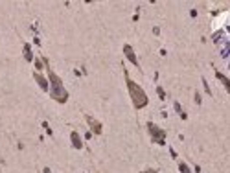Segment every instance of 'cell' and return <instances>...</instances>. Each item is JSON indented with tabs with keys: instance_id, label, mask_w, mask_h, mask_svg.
I'll list each match as a JSON object with an SVG mask.
<instances>
[{
	"instance_id": "1",
	"label": "cell",
	"mask_w": 230,
	"mask_h": 173,
	"mask_svg": "<svg viewBox=\"0 0 230 173\" xmlns=\"http://www.w3.org/2000/svg\"><path fill=\"white\" fill-rule=\"evenodd\" d=\"M42 63L46 64V70H48L50 96H52L57 103H66V101H68V92H66V88H65V85H63L61 77H59L57 74H55L52 68H50V63H48V59H42Z\"/></svg>"
},
{
	"instance_id": "2",
	"label": "cell",
	"mask_w": 230,
	"mask_h": 173,
	"mask_svg": "<svg viewBox=\"0 0 230 173\" xmlns=\"http://www.w3.org/2000/svg\"><path fill=\"white\" fill-rule=\"evenodd\" d=\"M125 74V83H127V90H129V96H131V100H133V105H134V109H144V107L147 105V94L142 90L140 85H136L134 81L129 77V74H127V70H123Z\"/></svg>"
},
{
	"instance_id": "3",
	"label": "cell",
	"mask_w": 230,
	"mask_h": 173,
	"mask_svg": "<svg viewBox=\"0 0 230 173\" xmlns=\"http://www.w3.org/2000/svg\"><path fill=\"white\" fill-rule=\"evenodd\" d=\"M147 131L153 138V142L158 144V145H166V131L160 129L158 125H155L153 122H147Z\"/></svg>"
},
{
	"instance_id": "4",
	"label": "cell",
	"mask_w": 230,
	"mask_h": 173,
	"mask_svg": "<svg viewBox=\"0 0 230 173\" xmlns=\"http://www.w3.org/2000/svg\"><path fill=\"white\" fill-rule=\"evenodd\" d=\"M123 54H125V57H127V59H129V61L134 64V67H138V68H140V63H138V59H136V55H134L133 48H131L129 44H125V46H123Z\"/></svg>"
},
{
	"instance_id": "5",
	"label": "cell",
	"mask_w": 230,
	"mask_h": 173,
	"mask_svg": "<svg viewBox=\"0 0 230 173\" xmlns=\"http://www.w3.org/2000/svg\"><path fill=\"white\" fill-rule=\"evenodd\" d=\"M87 123L90 125V131L94 135H101V123L98 122V120H94L92 116H87Z\"/></svg>"
},
{
	"instance_id": "6",
	"label": "cell",
	"mask_w": 230,
	"mask_h": 173,
	"mask_svg": "<svg viewBox=\"0 0 230 173\" xmlns=\"http://www.w3.org/2000/svg\"><path fill=\"white\" fill-rule=\"evenodd\" d=\"M70 140H72V145L75 147V149H81V147H83L81 136H79V133H78V131H72V133H70Z\"/></svg>"
},
{
	"instance_id": "7",
	"label": "cell",
	"mask_w": 230,
	"mask_h": 173,
	"mask_svg": "<svg viewBox=\"0 0 230 173\" xmlns=\"http://www.w3.org/2000/svg\"><path fill=\"white\" fill-rule=\"evenodd\" d=\"M33 77H35V81L39 83V87H41L42 90H48V81H46L44 77H42L39 72H35V74H33Z\"/></svg>"
},
{
	"instance_id": "8",
	"label": "cell",
	"mask_w": 230,
	"mask_h": 173,
	"mask_svg": "<svg viewBox=\"0 0 230 173\" xmlns=\"http://www.w3.org/2000/svg\"><path fill=\"white\" fill-rule=\"evenodd\" d=\"M215 77H217V79H219V81H221V83H223L226 88H230V79L225 76V74H221L219 70H215Z\"/></svg>"
},
{
	"instance_id": "9",
	"label": "cell",
	"mask_w": 230,
	"mask_h": 173,
	"mask_svg": "<svg viewBox=\"0 0 230 173\" xmlns=\"http://www.w3.org/2000/svg\"><path fill=\"white\" fill-rule=\"evenodd\" d=\"M173 107H175V111L178 112V116H181L182 120H186V118H188V114H186V112L182 111V107H181V103H178V101H175V103H173Z\"/></svg>"
},
{
	"instance_id": "10",
	"label": "cell",
	"mask_w": 230,
	"mask_h": 173,
	"mask_svg": "<svg viewBox=\"0 0 230 173\" xmlns=\"http://www.w3.org/2000/svg\"><path fill=\"white\" fill-rule=\"evenodd\" d=\"M24 57H26V61H33V54H31L30 44H24Z\"/></svg>"
},
{
	"instance_id": "11",
	"label": "cell",
	"mask_w": 230,
	"mask_h": 173,
	"mask_svg": "<svg viewBox=\"0 0 230 173\" xmlns=\"http://www.w3.org/2000/svg\"><path fill=\"white\" fill-rule=\"evenodd\" d=\"M178 171H181V173H190V168H188V164L181 162V164H178Z\"/></svg>"
},
{
	"instance_id": "12",
	"label": "cell",
	"mask_w": 230,
	"mask_h": 173,
	"mask_svg": "<svg viewBox=\"0 0 230 173\" xmlns=\"http://www.w3.org/2000/svg\"><path fill=\"white\" fill-rule=\"evenodd\" d=\"M202 85H204V90H206V94H208V96H212V88H210V85L206 83V79H204V77H202Z\"/></svg>"
},
{
	"instance_id": "13",
	"label": "cell",
	"mask_w": 230,
	"mask_h": 173,
	"mask_svg": "<svg viewBox=\"0 0 230 173\" xmlns=\"http://www.w3.org/2000/svg\"><path fill=\"white\" fill-rule=\"evenodd\" d=\"M157 92H158V96H160V100H166V92L162 90V87H157Z\"/></svg>"
},
{
	"instance_id": "14",
	"label": "cell",
	"mask_w": 230,
	"mask_h": 173,
	"mask_svg": "<svg viewBox=\"0 0 230 173\" xmlns=\"http://www.w3.org/2000/svg\"><path fill=\"white\" fill-rule=\"evenodd\" d=\"M42 127H44V129H46V133H48L50 136H52V129H50V125H48L46 122H42Z\"/></svg>"
},
{
	"instance_id": "15",
	"label": "cell",
	"mask_w": 230,
	"mask_h": 173,
	"mask_svg": "<svg viewBox=\"0 0 230 173\" xmlns=\"http://www.w3.org/2000/svg\"><path fill=\"white\" fill-rule=\"evenodd\" d=\"M201 101H202V100H201V94H199V92H195V103L201 105Z\"/></svg>"
},
{
	"instance_id": "16",
	"label": "cell",
	"mask_w": 230,
	"mask_h": 173,
	"mask_svg": "<svg viewBox=\"0 0 230 173\" xmlns=\"http://www.w3.org/2000/svg\"><path fill=\"white\" fill-rule=\"evenodd\" d=\"M35 68H37V70H41V68H42V63H41L39 59H35Z\"/></svg>"
},
{
	"instance_id": "17",
	"label": "cell",
	"mask_w": 230,
	"mask_h": 173,
	"mask_svg": "<svg viewBox=\"0 0 230 173\" xmlns=\"http://www.w3.org/2000/svg\"><path fill=\"white\" fill-rule=\"evenodd\" d=\"M42 171H44V173H52V169H50V168H44Z\"/></svg>"
},
{
	"instance_id": "18",
	"label": "cell",
	"mask_w": 230,
	"mask_h": 173,
	"mask_svg": "<svg viewBox=\"0 0 230 173\" xmlns=\"http://www.w3.org/2000/svg\"><path fill=\"white\" fill-rule=\"evenodd\" d=\"M144 173H149V171H144Z\"/></svg>"
}]
</instances>
